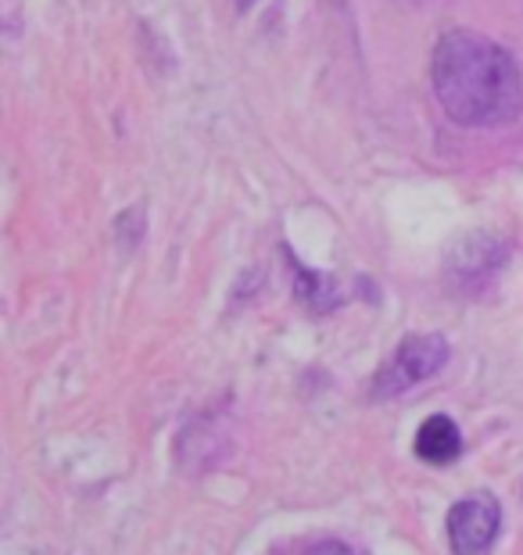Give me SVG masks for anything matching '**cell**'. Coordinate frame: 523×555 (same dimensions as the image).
Returning <instances> with one entry per match:
<instances>
[{
    "mask_svg": "<svg viewBox=\"0 0 523 555\" xmlns=\"http://www.w3.org/2000/svg\"><path fill=\"white\" fill-rule=\"evenodd\" d=\"M431 79L445 115L459 126H502L523 112L516 57L481 33H445L434 47Z\"/></svg>",
    "mask_w": 523,
    "mask_h": 555,
    "instance_id": "1",
    "label": "cell"
},
{
    "mask_svg": "<svg viewBox=\"0 0 523 555\" xmlns=\"http://www.w3.org/2000/svg\"><path fill=\"white\" fill-rule=\"evenodd\" d=\"M448 362V340L442 334H416L406 337L395 348L384 365H380L373 380V398H395L409 387L431 380L434 373H442Z\"/></svg>",
    "mask_w": 523,
    "mask_h": 555,
    "instance_id": "2",
    "label": "cell"
},
{
    "mask_svg": "<svg viewBox=\"0 0 523 555\" xmlns=\"http://www.w3.org/2000/svg\"><path fill=\"white\" fill-rule=\"evenodd\" d=\"M502 527V509H498V499L487 491L470 494L451 505L448 513V541L456 555H487L492 541Z\"/></svg>",
    "mask_w": 523,
    "mask_h": 555,
    "instance_id": "3",
    "label": "cell"
},
{
    "mask_svg": "<svg viewBox=\"0 0 523 555\" xmlns=\"http://www.w3.org/2000/svg\"><path fill=\"white\" fill-rule=\"evenodd\" d=\"M462 452V434L448 416H431L423 420V427L416 430V455L426 459V463L445 466Z\"/></svg>",
    "mask_w": 523,
    "mask_h": 555,
    "instance_id": "4",
    "label": "cell"
},
{
    "mask_svg": "<svg viewBox=\"0 0 523 555\" xmlns=\"http://www.w3.org/2000/svg\"><path fill=\"white\" fill-rule=\"evenodd\" d=\"M298 298H302L305 305H312L316 312H327L330 305L337 301L334 294H330L327 280H323V276H316V273H308V269H302V266H298Z\"/></svg>",
    "mask_w": 523,
    "mask_h": 555,
    "instance_id": "5",
    "label": "cell"
},
{
    "mask_svg": "<svg viewBox=\"0 0 523 555\" xmlns=\"http://www.w3.org/2000/svg\"><path fill=\"white\" fill-rule=\"evenodd\" d=\"M294 555H355V552L344 545V541H316V545H308Z\"/></svg>",
    "mask_w": 523,
    "mask_h": 555,
    "instance_id": "6",
    "label": "cell"
},
{
    "mask_svg": "<svg viewBox=\"0 0 523 555\" xmlns=\"http://www.w3.org/2000/svg\"><path fill=\"white\" fill-rule=\"evenodd\" d=\"M252 4H255V0H237V8H241V11H247Z\"/></svg>",
    "mask_w": 523,
    "mask_h": 555,
    "instance_id": "7",
    "label": "cell"
}]
</instances>
